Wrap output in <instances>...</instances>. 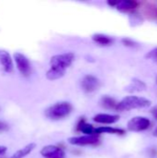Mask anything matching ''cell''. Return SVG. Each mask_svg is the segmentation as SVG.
Instances as JSON below:
<instances>
[{"label": "cell", "instance_id": "obj_11", "mask_svg": "<svg viewBox=\"0 0 157 158\" xmlns=\"http://www.w3.org/2000/svg\"><path fill=\"white\" fill-rule=\"evenodd\" d=\"M138 6H139V3L137 1L124 0V1H119L116 7L120 12H130V11L134 10Z\"/></svg>", "mask_w": 157, "mask_h": 158}, {"label": "cell", "instance_id": "obj_18", "mask_svg": "<svg viewBox=\"0 0 157 158\" xmlns=\"http://www.w3.org/2000/svg\"><path fill=\"white\" fill-rule=\"evenodd\" d=\"M35 148V144L34 143H30L28 145H26L24 148L20 149L19 151L16 152L10 158H23L26 156H28L33 149Z\"/></svg>", "mask_w": 157, "mask_h": 158}, {"label": "cell", "instance_id": "obj_19", "mask_svg": "<svg viewBox=\"0 0 157 158\" xmlns=\"http://www.w3.org/2000/svg\"><path fill=\"white\" fill-rule=\"evenodd\" d=\"M130 21L131 25H133V23H135V25H138L143 21V19L140 14H138L136 12H131L130 15Z\"/></svg>", "mask_w": 157, "mask_h": 158}, {"label": "cell", "instance_id": "obj_27", "mask_svg": "<svg viewBox=\"0 0 157 158\" xmlns=\"http://www.w3.org/2000/svg\"><path fill=\"white\" fill-rule=\"evenodd\" d=\"M153 135H154L155 137H156L157 138V128L155 129V131H154V133H153Z\"/></svg>", "mask_w": 157, "mask_h": 158}, {"label": "cell", "instance_id": "obj_16", "mask_svg": "<svg viewBox=\"0 0 157 158\" xmlns=\"http://www.w3.org/2000/svg\"><path fill=\"white\" fill-rule=\"evenodd\" d=\"M94 128L93 127V125L87 124L85 123L84 119H81L80 121V123L77 126V131H81L83 133H85L86 135H92V134H95L94 133Z\"/></svg>", "mask_w": 157, "mask_h": 158}, {"label": "cell", "instance_id": "obj_14", "mask_svg": "<svg viewBox=\"0 0 157 158\" xmlns=\"http://www.w3.org/2000/svg\"><path fill=\"white\" fill-rule=\"evenodd\" d=\"M95 134H101V133H109V134H118V135H123L125 133L124 130L112 128V127H100L94 130Z\"/></svg>", "mask_w": 157, "mask_h": 158}, {"label": "cell", "instance_id": "obj_21", "mask_svg": "<svg viewBox=\"0 0 157 158\" xmlns=\"http://www.w3.org/2000/svg\"><path fill=\"white\" fill-rule=\"evenodd\" d=\"M122 43L124 44V45L129 46V47H137L138 46V44L135 41L130 39V38H123Z\"/></svg>", "mask_w": 157, "mask_h": 158}, {"label": "cell", "instance_id": "obj_1", "mask_svg": "<svg viewBox=\"0 0 157 158\" xmlns=\"http://www.w3.org/2000/svg\"><path fill=\"white\" fill-rule=\"evenodd\" d=\"M152 103L150 100L141 96L130 95L123 98L120 102L118 103L116 110L118 111H128L131 109H140L147 108L151 106Z\"/></svg>", "mask_w": 157, "mask_h": 158}, {"label": "cell", "instance_id": "obj_7", "mask_svg": "<svg viewBox=\"0 0 157 158\" xmlns=\"http://www.w3.org/2000/svg\"><path fill=\"white\" fill-rule=\"evenodd\" d=\"M100 87V81L93 75H86L81 80V88L85 93L91 94L98 90Z\"/></svg>", "mask_w": 157, "mask_h": 158}, {"label": "cell", "instance_id": "obj_10", "mask_svg": "<svg viewBox=\"0 0 157 158\" xmlns=\"http://www.w3.org/2000/svg\"><path fill=\"white\" fill-rule=\"evenodd\" d=\"M119 120V116L110 114H98L93 117V121L101 124H114Z\"/></svg>", "mask_w": 157, "mask_h": 158}, {"label": "cell", "instance_id": "obj_25", "mask_svg": "<svg viewBox=\"0 0 157 158\" xmlns=\"http://www.w3.org/2000/svg\"><path fill=\"white\" fill-rule=\"evenodd\" d=\"M118 2H119V1H108L107 4H108L109 6H117L118 4Z\"/></svg>", "mask_w": 157, "mask_h": 158}, {"label": "cell", "instance_id": "obj_12", "mask_svg": "<svg viewBox=\"0 0 157 158\" xmlns=\"http://www.w3.org/2000/svg\"><path fill=\"white\" fill-rule=\"evenodd\" d=\"M144 90H146V84L139 79H133L130 83V85L126 87V91L130 93L143 92Z\"/></svg>", "mask_w": 157, "mask_h": 158}, {"label": "cell", "instance_id": "obj_6", "mask_svg": "<svg viewBox=\"0 0 157 158\" xmlns=\"http://www.w3.org/2000/svg\"><path fill=\"white\" fill-rule=\"evenodd\" d=\"M100 142L99 137L97 134L92 135H84V136H78V137H71L68 139V143L72 145H96Z\"/></svg>", "mask_w": 157, "mask_h": 158}, {"label": "cell", "instance_id": "obj_13", "mask_svg": "<svg viewBox=\"0 0 157 158\" xmlns=\"http://www.w3.org/2000/svg\"><path fill=\"white\" fill-rule=\"evenodd\" d=\"M93 40L100 45H110L113 44L114 39L108 35L102 33H95L93 35Z\"/></svg>", "mask_w": 157, "mask_h": 158}, {"label": "cell", "instance_id": "obj_2", "mask_svg": "<svg viewBox=\"0 0 157 158\" xmlns=\"http://www.w3.org/2000/svg\"><path fill=\"white\" fill-rule=\"evenodd\" d=\"M72 111V106L68 102L56 103L45 110V116L52 120H59L68 117Z\"/></svg>", "mask_w": 157, "mask_h": 158}, {"label": "cell", "instance_id": "obj_3", "mask_svg": "<svg viewBox=\"0 0 157 158\" xmlns=\"http://www.w3.org/2000/svg\"><path fill=\"white\" fill-rule=\"evenodd\" d=\"M74 57H75L74 54L70 52L61 55H56L51 57L50 65L52 68H56L66 71V69L72 64Z\"/></svg>", "mask_w": 157, "mask_h": 158}, {"label": "cell", "instance_id": "obj_26", "mask_svg": "<svg viewBox=\"0 0 157 158\" xmlns=\"http://www.w3.org/2000/svg\"><path fill=\"white\" fill-rule=\"evenodd\" d=\"M152 114H153V116L157 119V106L154 107V108L152 109Z\"/></svg>", "mask_w": 157, "mask_h": 158}, {"label": "cell", "instance_id": "obj_8", "mask_svg": "<svg viewBox=\"0 0 157 158\" xmlns=\"http://www.w3.org/2000/svg\"><path fill=\"white\" fill-rule=\"evenodd\" d=\"M41 155L45 158H64V151L55 145H48L41 150Z\"/></svg>", "mask_w": 157, "mask_h": 158}, {"label": "cell", "instance_id": "obj_23", "mask_svg": "<svg viewBox=\"0 0 157 158\" xmlns=\"http://www.w3.org/2000/svg\"><path fill=\"white\" fill-rule=\"evenodd\" d=\"M7 129H8L7 124H6V123H4V122H1V121H0V131H6Z\"/></svg>", "mask_w": 157, "mask_h": 158}, {"label": "cell", "instance_id": "obj_15", "mask_svg": "<svg viewBox=\"0 0 157 158\" xmlns=\"http://www.w3.org/2000/svg\"><path fill=\"white\" fill-rule=\"evenodd\" d=\"M65 70H62V69H56V68H50L49 70L47 71L46 73V78L50 81H54V80H57V79H60L64 76L65 74Z\"/></svg>", "mask_w": 157, "mask_h": 158}, {"label": "cell", "instance_id": "obj_24", "mask_svg": "<svg viewBox=\"0 0 157 158\" xmlns=\"http://www.w3.org/2000/svg\"><path fill=\"white\" fill-rule=\"evenodd\" d=\"M6 152V146H3V145H0V156L5 155Z\"/></svg>", "mask_w": 157, "mask_h": 158}, {"label": "cell", "instance_id": "obj_22", "mask_svg": "<svg viewBox=\"0 0 157 158\" xmlns=\"http://www.w3.org/2000/svg\"><path fill=\"white\" fill-rule=\"evenodd\" d=\"M146 57L157 62V47L156 48H155V49H153V50H151V51L146 55Z\"/></svg>", "mask_w": 157, "mask_h": 158}, {"label": "cell", "instance_id": "obj_20", "mask_svg": "<svg viewBox=\"0 0 157 158\" xmlns=\"http://www.w3.org/2000/svg\"><path fill=\"white\" fill-rule=\"evenodd\" d=\"M145 14L149 17V18H153V19H157V6H147L145 7Z\"/></svg>", "mask_w": 157, "mask_h": 158}, {"label": "cell", "instance_id": "obj_9", "mask_svg": "<svg viewBox=\"0 0 157 158\" xmlns=\"http://www.w3.org/2000/svg\"><path fill=\"white\" fill-rule=\"evenodd\" d=\"M0 65L2 66L3 69L6 73H10L13 70V62L10 55L5 51L0 50Z\"/></svg>", "mask_w": 157, "mask_h": 158}, {"label": "cell", "instance_id": "obj_17", "mask_svg": "<svg viewBox=\"0 0 157 158\" xmlns=\"http://www.w3.org/2000/svg\"><path fill=\"white\" fill-rule=\"evenodd\" d=\"M100 103H101V106L103 107L106 108V109H116L117 105H118L117 101L114 98H112L110 96H107V95L103 96Z\"/></svg>", "mask_w": 157, "mask_h": 158}, {"label": "cell", "instance_id": "obj_4", "mask_svg": "<svg viewBox=\"0 0 157 158\" xmlns=\"http://www.w3.org/2000/svg\"><path fill=\"white\" fill-rule=\"evenodd\" d=\"M151 126V121L144 117H134L128 122V129L130 131L140 132L146 131Z\"/></svg>", "mask_w": 157, "mask_h": 158}, {"label": "cell", "instance_id": "obj_5", "mask_svg": "<svg viewBox=\"0 0 157 158\" xmlns=\"http://www.w3.org/2000/svg\"><path fill=\"white\" fill-rule=\"evenodd\" d=\"M14 59L17 64V68L20 74L24 77L30 76L31 72V67L29 59L20 53H15L14 54Z\"/></svg>", "mask_w": 157, "mask_h": 158}]
</instances>
